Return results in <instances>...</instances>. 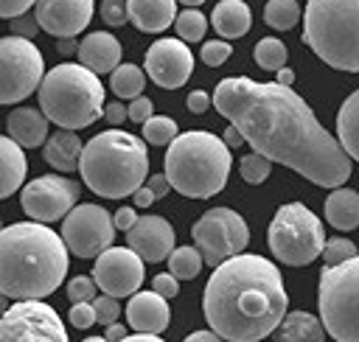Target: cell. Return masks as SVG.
Here are the masks:
<instances>
[{
	"label": "cell",
	"instance_id": "cell-24",
	"mask_svg": "<svg viewBox=\"0 0 359 342\" xmlns=\"http://www.w3.org/2000/svg\"><path fill=\"white\" fill-rule=\"evenodd\" d=\"M210 22L222 39H238L250 31L252 14L244 0H219L210 14Z\"/></svg>",
	"mask_w": 359,
	"mask_h": 342
},
{
	"label": "cell",
	"instance_id": "cell-42",
	"mask_svg": "<svg viewBox=\"0 0 359 342\" xmlns=\"http://www.w3.org/2000/svg\"><path fill=\"white\" fill-rule=\"evenodd\" d=\"M42 25H39V20H36V14H20V17H11V31L17 34V36H25V39H34L36 36V31H39Z\"/></svg>",
	"mask_w": 359,
	"mask_h": 342
},
{
	"label": "cell",
	"instance_id": "cell-34",
	"mask_svg": "<svg viewBox=\"0 0 359 342\" xmlns=\"http://www.w3.org/2000/svg\"><path fill=\"white\" fill-rule=\"evenodd\" d=\"M174 28H177L180 39H185V42H202V36H205V31H208V20H205L202 11L185 8V11L177 14Z\"/></svg>",
	"mask_w": 359,
	"mask_h": 342
},
{
	"label": "cell",
	"instance_id": "cell-23",
	"mask_svg": "<svg viewBox=\"0 0 359 342\" xmlns=\"http://www.w3.org/2000/svg\"><path fill=\"white\" fill-rule=\"evenodd\" d=\"M28 171V160L22 154V146L8 135H0V199L11 196L17 188H22Z\"/></svg>",
	"mask_w": 359,
	"mask_h": 342
},
{
	"label": "cell",
	"instance_id": "cell-37",
	"mask_svg": "<svg viewBox=\"0 0 359 342\" xmlns=\"http://www.w3.org/2000/svg\"><path fill=\"white\" fill-rule=\"evenodd\" d=\"M95 289H98V283H95L93 275H79V278H70V283H67V297H70L73 303L95 300Z\"/></svg>",
	"mask_w": 359,
	"mask_h": 342
},
{
	"label": "cell",
	"instance_id": "cell-12",
	"mask_svg": "<svg viewBox=\"0 0 359 342\" xmlns=\"http://www.w3.org/2000/svg\"><path fill=\"white\" fill-rule=\"evenodd\" d=\"M65 342L67 331L59 314L39 297H22L0 317V342Z\"/></svg>",
	"mask_w": 359,
	"mask_h": 342
},
{
	"label": "cell",
	"instance_id": "cell-18",
	"mask_svg": "<svg viewBox=\"0 0 359 342\" xmlns=\"http://www.w3.org/2000/svg\"><path fill=\"white\" fill-rule=\"evenodd\" d=\"M126 244L149 264L165 261L174 249V227L163 216H137L132 230H126Z\"/></svg>",
	"mask_w": 359,
	"mask_h": 342
},
{
	"label": "cell",
	"instance_id": "cell-20",
	"mask_svg": "<svg viewBox=\"0 0 359 342\" xmlns=\"http://www.w3.org/2000/svg\"><path fill=\"white\" fill-rule=\"evenodd\" d=\"M76 56L95 73H112L121 64V42L109 31H93L79 42Z\"/></svg>",
	"mask_w": 359,
	"mask_h": 342
},
{
	"label": "cell",
	"instance_id": "cell-51",
	"mask_svg": "<svg viewBox=\"0 0 359 342\" xmlns=\"http://www.w3.org/2000/svg\"><path fill=\"white\" fill-rule=\"evenodd\" d=\"M222 140H224V143H227L230 149H238L241 143H247V140H244V135L238 132V126H233V123H230V126L224 129V135H222Z\"/></svg>",
	"mask_w": 359,
	"mask_h": 342
},
{
	"label": "cell",
	"instance_id": "cell-35",
	"mask_svg": "<svg viewBox=\"0 0 359 342\" xmlns=\"http://www.w3.org/2000/svg\"><path fill=\"white\" fill-rule=\"evenodd\" d=\"M238 171H241V179H244V182H250V185H261V182L269 177V171H272V160L264 157L261 151H252V154L241 157Z\"/></svg>",
	"mask_w": 359,
	"mask_h": 342
},
{
	"label": "cell",
	"instance_id": "cell-16",
	"mask_svg": "<svg viewBox=\"0 0 359 342\" xmlns=\"http://www.w3.org/2000/svg\"><path fill=\"white\" fill-rule=\"evenodd\" d=\"M194 73V53L188 50L185 39H157L146 50V76L163 87L177 90Z\"/></svg>",
	"mask_w": 359,
	"mask_h": 342
},
{
	"label": "cell",
	"instance_id": "cell-38",
	"mask_svg": "<svg viewBox=\"0 0 359 342\" xmlns=\"http://www.w3.org/2000/svg\"><path fill=\"white\" fill-rule=\"evenodd\" d=\"M230 53H233V48H230L224 39H210V42L202 45V62H205L208 67L224 64V62L230 59Z\"/></svg>",
	"mask_w": 359,
	"mask_h": 342
},
{
	"label": "cell",
	"instance_id": "cell-44",
	"mask_svg": "<svg viewBox=\"0 0 359 342\" xmlns=\"http://www.w3.org/2000/svg\"><path fill=\"white\" fill-rule=\"evenodd\" d=\"M177 280H180L177 275L163 272V275H154V278H151V289L171 300V297H177V292H180V283H177Z\"/></svg>",
	"mask_w": 359,
	"mask_h": 342
},
{
	"label": "cell",
	"instance_id": "cell-27",
	"mask_svg": "<svg viewBox=\"0 0 359 342\" xmlns=\"http://www.w3.org/2000/svg\"><path fill=\"white\" fill-rule=\"evenodd\" d=\"M275 334H278V339H286V342H306V339L323 342L325 325H323V320H317L309 311H289V314H283Z\"/></svg>",
	"mask_w": 359,
	"mask_h": 342
},
{
	"label": "cell",
	"instance_id": "cell-36",
	"mask_svg": "<svg viewBox=\"0 0 359 342\" xmlns=\"http://www.w3.org/2000/svg\"><path fill=\"white\" fill-rule=\"evenodd\" d=\"M353 255H356V244H353L351 238H342V235L328 238L325 247H323V252H320V258H323L325 266L342 264V261H348V258H353Z\"/></svg>",
	"mask_w": 359,
	"mask_h": 342
},
{
	"label": "cell",
	"instance_id": "cell-22",
	"mask_svg": "<svg viewBox=\"0 0 359 342\" xmlns=\"http://www.w3.org/2000/svg\"><path fill=\"white\" fill-rule=\"evenodd\" d=\"M48 115L31 107H20L8 115V135L22 146V149H36L48 140Z\"/></svg>",
	"mask_w": 359,
	"mask_h": 342
},
{
	"label": "cell",
	"instance_id": "cell-40",
	"mask_svg": "<svg viewBox=\"0 0 359 342\" xmlns=\"http://www.w3.org/2000/svg\"><path fill=\"white\" fill-rule=\"evenodd\" d=\"M70 322L76 325V328H90V325H95L98 320H95V308H93V300H81V303H73L70 306Z\"/></svg>",
	"mask_w": 359,
	"mask_h": 342
},
{
	"label": "cell",
	"instance_id": "cell-6",
	"mask_svg": "<svg viewBox=\"0 0 359 342\" xmlns=\"http://www.w3.org/2000/svg\"><path fill=\"white\" fill-rule=\"evenodd\" d=\"M39 107L59 129H84L104 115V84L81 62L56 64L42 76Z\"/></svg>",
	"mask_w": 359,
	"mask_h": 342
},
{
	"label": "cell",
	"instance_id": "cell-32",
	"mask_svg": "<svg viewBox=\"0 0 359 342\" xmlns=\"http://www.w3.org/2000/svg\"><path fill=\"white\" fill-rule=\"evenodd\" d=\"M255 62H258V67H264V70H280L283 64H286V45L280 42V39H275V36H264L258 45H255Z\"/></svg>",
	"mask_w": 359,
	"mask_h": 342
},
{
	"label": "cell",
	"instance_id": "cell-56",
	"mask_svg": "<svg viewBox=\"0 0 359 342\" xmlns=\"http://www.w3.org/2000/svg\"><path fill=\"white\" fill-rule=\"evenodd\" d=\"M6 297H8V294H6V292H0V317H3V314H6V308H8V300H6Z\"/></svg>",
	"mask_w": 359,
	"mask_h": 342
},
{
	"label": "cell",
	"instance_id": "cell-39",
	"mask_svg": "<svg viewBox=\"0 0 359 342\" xmlns=\"http://www.w3.org/2000/svg\"><path fill=\"white\" fill-rule=\"evenodd\" d=\"M93 308H95V320H98L101 325H109V322H115V320L121 317L118 297H112V294H107V292L93 300Z\"/></svg>",
	"mask_w": 359,
	"mask_h": 342
},
{
	"label": "cell",
	"instance_id": "cell-57",
	"mask_svg": "<svg viewBox=\"0 0 359 342\" xmlns=\"http://www.w3.org/2000/svg\"><path fill=\"white\" fill-rule=\"evenodd\" d=\"M180 3H182V6H188V8H196V6H202L205 0H180Z\"/></svg>",
	"mask_w": 359,
	"mask_h": 342
},
{
	"label": "cell",
	"instance_id": "cell-30",
	"mask_svg": "<svg viewBox=\"0 0 359 342\" xmlns=\"http://www.w3.org/2000/svg\"><path fill=\"white\" fill-rule=\"evenodd\" d=\"M202 264H205V258H202V252H199L196 244L194 247H177L168 255V272L177 275L180 280H194L199 275Z\"/></svg>",
	"mask_w": 359,
	"mask_h": 342
},
{
	"label": "cell",
	"instance_id": "cell-54",
	"mask_svg": "<svg viewBox=\"0 0 359 342\" xmlns=\"http://www.w3.org/2000/svg\"><path fill=\"white\" fill-rule=\"evenodd\" d=\"M278 73V84H286V87H292V81H294V70H289L286 64L280 67V70H275Z\"/></svg>",
	"mask_w": 359,
	"mask_h": 342
},
{
	"label": "cell",
	"instance_id": "cell-47",
	"mask_svg": "<svg viewBox=\"0 0 359 342\" xmlns=\"http://www.w3.org/2000/svg\"><path fill=\"white\" fill-rule=\"evenodd\" d=\"M210 104H213V95H208L205 90H194V93L188 95V109L196 112V115H202Z\"/></svg>",
	"mask_w": 359,
	"mask_h": 342
},
{
	"label": "cell",
	"instance_id": "cell-41",
	"mask_svg": "<svg viewBox=\"0 0 359 342\" xmlns=\"http://www.w3.org/2000/svg\"><path fill=\"white\" fill-rule=\"evenodd\" d=\"M101 20L107 25H123L129 20V8L123 0H104L101 3Z\"/></svg>",
	"mask_w": 359,
	"mask_h": 342
},
{
	"label": "cell",
	"instance_id": "cell-26",
	"mask_svg": "<svg viewBox=\"0 0 359 342\" xmlns=\"http://www.w3.org/2000/svg\"><path fill=\"white\" fill-rule=\"evenodd\" d=\"M325 219L334 230H342V233L359 227V193L342 185L334 188L325 196Z\"/></svg>",
	"mask_w": 359,
	"mask_h": 342
},
{
	"label": "cell",
	"instance_id": "cell-55",
	"mask_svg": "<svg viewBox=\"0 0 359 342\" xmlns=\"http://www.w3.org/2000/svg\"><path fill=\"white\" fill-rule=\"evenodd\" d=\"M79 50V45L73 42V36H65V39H59V53H76Z\"/></svg>",
	"mask_w": 359,
	"mask_h": 342
},
{
	"label": "cell",
	"instance_id": "cell-50",
	"mask_svg": "<svg viewBox=\"0 0 359 342\" xmlns=\"http://www.w3.org/2000/svg\"><path fill=\"white\" fill-rule=\"evenodd\" d=\"M132 196H135V207H149V205L157 199V196H154V191H151L146 182H143V185H140V188H137Z\"/></svg>",
	"mask_w": 359,
	"mask_h": 342
},
{
	"label": "cell",
	"instance_id": "cell-52",
	"mask_svg": "<svg viewBox=\"0 0 359 342\" xmlns=\"http://www.w3.org/2000/svg\"><path fill=\"white\" fill-rule=\"evenodd\" d=\"M216 339H222L213 328L210 331H194V334H188V342H216Z\"/></svg>",
	"mask_w": 359,
	"mask_h": 342
},
{
	"label": "cell",
	"instance_id": "cell-21",
	"mask_svg": "<svg viewBox=\"0 0 359 342\" xmlns=\"http://www.w3.org/2000/svg\"><path fill=\"white\" fill-rule=\"evenodd\" d=\"M129 20L143 34H160L177 20V0H126Z\"/></svg>",
	"mask_w": 359,
	"mask_h": 342
},
{
	"label": "cell",
	"instance_id": "cell-13",
	"mask_svg": "<svg viewBox=\"0 0 359 342\" xmlns=\"http://www.w3.org/2000/svg\"><path fill=\"white\" fill-rule=\"evenodd\" d=\"M62 238L79 258H95L115 238V221L101 205H76L62 221Z\"/></svg>",
	"mask_w": 359,
	"mask_h": 342
},
{
	"label": "cell",
	"instance_id": "cell-45",
	"mask_svg": "<svg viewBox=\"0 0 359 342\" xmlns=\"http://www.w3.org/2000/svg\"><path fill=\"white\" fill-rule=\"evenodd\" d=\"M36 0H0V17H20L25 14L28 8H34Z\"/></svg>",
	"mask_w": 359,
	"mask_h": 342
},
{
	"label": "cell",
	"instance_id": "cell-48",
	"mask_svg": "<svg viewBox=\"0 0 359 342\" xmlns=\"http://www.w3.org/2000/svg\"><path fill=\"white\" fill-rule=\"evenodd\" d=\"M104 118H107L112 126H118V123H123V121L129 118V112H126V107H123L121 101H109V104H104Z\"/></svg>",
	"mask_w": 359,
	"mask_h": 342
},
{
	"label": "cell",
	"instance_id": "cell-3",
	"mask_svg": "<svg viewBox=\"0 0 359 342\" xmlns=\"http://www.w3.org/2000/svg\"><path fill=\"white\" fill-rule=\"evenodd\" d=\"M67 244L45 221H17L0 230V292L14 300L48 297L67 275Z\"/></svg>",
	"mask_w": 359,
	"mask_h": 342
},
{
	"label": "cell",
	"instance_id": "cell-49",
	"mask_svg": "<svg viewBox=\"0 0 359 342\" xmlns=\"http://www.w3.org/2000/svg\"><path fill=\"white\" fill-rule=\"evenodd\" d=\"M146 185L154 191V196H157V199H163V196L171 191V182H168V177H165V174H154V177H149V179H146Z\"/></svg>",
	"mask_w": 359,
	"mask_h": 342
},
{
	"label": "cell",
	"instance_id": "cell-33",
	"mask_svg": "<svg viewBox=\"0 0 359 342\" xmlns=\"http://www.w3.org/2000/svg\"><path fill=\"white\" fill-rule=\"evenodd\" d=\"M177 137V121L168 115H151L143 121V140L151 146H168Z\"/></svg>",
	"mask_w": 359,
	"mask_h": 342
},
{
	"label": "cell",
	"instance_id": "cell-17",
	"mask_svg": "<svg viewBox=\"0 0 359 342\" xmlns=\"http://www.w3.org/2000/svg\"><path fill=\"white\" fill-rule=\"evenodd\" d=\"M34 14L42 31L65 39L81 34L93 20V0H36Z\"/></svg>",
	"mask_w": 359,
	"mask_h": 342
},
{
	"label": "cell",
	"instance_id": "cell-1",
	"mask_svg": "<svg viewBox=\"0 0 359 342\" xmlns=\"http://www.w3.org/2000/svg\"><path fill=\"white\" fill-rule=\"evenodd\" d=\"M213 104L233 126H238L252 151L289 165L309 182L339 188L351 177V154L292 87L230 76L216 84Z\"/></svg>",
	"mask_w": 359,
	"mask_h": 342
},
{
	"label": "cell",
	"instance_id": "cell-29",
	"mask_svg": "<svg viewBox=\"0 0 359 342\" xmlns=\"http://www.w3.org/2000/svg\"><path fill=\"white\" fill-rule=\"evenodd\" d=\"M109 87L118 98H137L146 87V76L137 64H118L109 76Z\"/></svg>",
	"mask_w": 359,
	"mask_h": 342
},
{
	"label": "cell",
	"instance_id": "cell-14",
	"mask_svg": "<svg viewBox=\"0 0 359 342\" xmlns=\"http://www.w3.org/2000/svg\"><path fill=\"white\" fill-rule=\"evenodd\" d=\"M79 193H81L79 182H73L67 177H59V174H45V177L31 179L22 188V210L31 219L48 224V221L65 219L76 207Z\"/></svg>",
	"mask_w": 359,
	"mask_h": 342
},
{
	"label": "cell",
	"instance_id": "cell-10",
	"mask_svg": "<svg viewBox=\"0 0 359 342\" xmlns=\"http://www.w3.org/2000/svg\"><path fill=\"white\" fill-rule=\"evenodd\" d=\"M45 76V62L39 48L25 36L0 39V104H17L39 90Z\"/></svg>",
	"mask_w": 359,
	"mask_h": 342
},
{
	"label": "cell",
	"instance_id": "cell-11",
	"mask_svg": "<svg viewBox=\"0 0 359 342\" xmlns=\"http://www.w3.org/2000/svg\"><path fill=\"white\" fill-rule=\"evenodd\" d=\"M191 235H194V244L199 247L205 264H210V266H219L230 255L244 252V247L250 241L247 221L236 210H230V207H210V210H205L194 221Z\"/></svg>",
	"mask_w": 359,
	"mask_h": 342
},
{
	"label": "cell",
	"instance_id": "cell-31",
	"mask_svg": "<svg viewBox=\"0 0 359 342\" xmlns=\"http://www.w3.org/2000/svg\"><path fill=\"white\" fill-rule=\"evenodd\" d=\"M300 20V6L297 0H269L264 6V22L275 31H289Z\"/></svg>",
	"mask_w": 359,
	"mask_h": 342
},
{
	"label": "cell",
	"instance_id": "cell-7",
	"mask_svg": "<svg viewBox=\"0 0 359 342\" xmlns=\"http://www.w3.org/2000/svg\"><path fill=\"white\" fill-rule=\"evenodd\" d=\"M303 42L328 67L359 73V0H309Z\"/></svg>",
	"mask_w": 359,
	"mask_h": 342
},
{
	"label": "cell",
	"instance_id": "cell-15",
	"mask_svg": "<svg viewBox=\"0 0 359 342\" xmlns=\"http://www.w3.org/2000/svg\"><path fill=\"white\" fill-rule=\"evenodd\" d=\"M93 278L112 297H132L143 283V258L132 247H107L95 255Z\"/></svg>",
	"mask_w": 359,
	"mask_h": 342
},
{
	"label": "cell",
	"instance_id": "cell-8",
	"mask_svg": "<svg viewBox=\"0 0 359 342\" xmlns=\"http://www.w3.org/2000/svg\"><path fill=\"white\" fill-rule=\"evenodd\" d=\"M317 306L328 336L339 342H359V255L323 266Z\"/></svg>",
	"mask_w": 359,
	"mask_h": 342
},
{
	"label": "cell",
	"instance_id": "cell-28",
	"mask_svg": "<svg viewBox=\"0 0 359 342\" xmlns=\"http://www.w3.org/2000/svg\"><path fill=\"white\" fill-rule=\"evenodd\" d=\"M337 140L351 154V160L359 163V90H353L337 115Z\"/></svg>",
	"mask_w": 359,
	"mask_h": 342
},
{
	"label": "cell",
	"instance_id": "cell-5",
	"mask_svg": "<svg viewBox=\"0 0 359 342\" xmlns=\"http://www.w3.org/2000/svg\"><path fill=\"white\" fill-rule=\"evenodd\" d=\"M230 165V146L213 132H182L165 151V177L188 199L216 196L227 185Z\"/></svg>",
	"mask_w": 359,
	"mask_h": 342
},
{
	"label": "cell",
	"instance_id": "cell-58",
	"mask_svg": "<svg viewBox=\"0 0 359 342\" xmlns=\"http://www.w3.org/2000/svg\"><path fill=\"white\" fill-rule=\"evenodd\" d=\"M0 230H3V224H0Z\"/></svg>",
	"mask_w": 359,
	"mask_h": 342
},
{
	"label": "cell",
	"instance_id": "cell-25",
	"mask_svg": "<svg viewBox=\"0 0 359 342\" xmlns=\"http://www.w3.org/2000/svg\"><path fill=\"white\" fill-rule=\"evenodd\" d=\"M81 149H84V146H81V140L76 137L73 129H59L56 135L48 137L42 154H45V163H48V165H53V168L62 171V174H70V171L79 168Z\"/></svg>",
	"mask_w": 359,
	"mask_h": 342
},
{
	"label": "cell",
	"instance_id": "cell-53",
	"mask_svg": "<svg viewBox=\"0 0 359 342\" xmlns=\"http://www.w3.org/2000/svg\"><path fill=\"white\" fill-rule=\"evenodd\" d=\"M104 339H126V328L121 322H109L104 331Z\"/></svg>",
	"mask_w": 359,
	"mask_h": 342
},
{
	"label": "cell",
	"instance_id": "cell-9",
	"mask_svg": "<svg viewBox=\"0 0 359 342\" xmlns=\"http://www.w3.org/2000/svg\"><path fill=\"white\" fill-rule=\"evenodd\" d=\"M266 241L280 264L306 266L314 258H320L325 247V233H323V221L303 202H289L275 210Z\"/></svg>",
	"mask_w": 359,
	"mask_h": 342
},
{
	"label": "cell",
	"instance_id": "cell-43",
	"mask_svg": "<svg viewBox=\"0 0 359 342\" xmlns=\"http://www.w3.org/2000/svg\"><path fill=\"white\" fill-rule=\"evenodd\" d=\"M126 112H129V121H135V123H143V121H149V118L154 115L151 98H143V95L132 98V101H129V107H126Z\"/></svg>",
	"mask_w": 359,
	"mask_h": 342
},
{
	"label": "cell",
	"instance_id": "cell-4",
	"mask_svg": "<svg viewBox=\"0 0 359 342\" xmlns=\"http://www.w3.org/2000/svg\"><path fill=\"white\" fill-rule=\"evenodd\" d=\"M79 171L84 185L104 199H123L135 193L149 174L146 143L129 132L107 129L84 143Z\"/></svg>",
	"mask_w": 359,
	"mask_h": 342
},
{
	"label": "cell",
	"instance_id": "cell-46",
	"mask_svg": "<svg viewBox=\"0 0 359 342\" xmlns=\"http://www.w3.org/2000/svg\"><path fill=\"white\" fill-rule=\"evenodd\" d=\"M112 221H115V230L126 233V230H132V224L137 221V210H135V207H118L115 216H112Z\"/></svg>",
	"mask_w": 359,
	"mask_h": 342
},
{
	"label": "cell",
	"instance_id": "cell-2",
	"mask_svg": "<svg viewBox=\"0 0 359 342\" xmlns=\"http://www.w3.org/2000/svg\"><path fill=\"white\" fill-rule=\"evenodd\" d=\"M286 303L289 297L278 266L250 252H236L213 266L202 297L208 325L230 342H255L275 334Z\"/></svg>",
	"mask_w": 359,
	"mask_h": 342
},
{
	"label": "cell",
	"instance_id": "cell-19",
	"mask_svg": "<svg viewBox=\"0 0 359 342\" xmlns=\"http://www.w3.org/2000/svg\"><path fill=\"white\" fill-rule=\"evenodd\" d=\"M126 320L135 331H151V334H163L171 322V308H168V297H163L160 292H135L132 300L126 303Z\"/></svg>",
	"mask_w": 359,
	"mask_h": 342
}]
</instances>
